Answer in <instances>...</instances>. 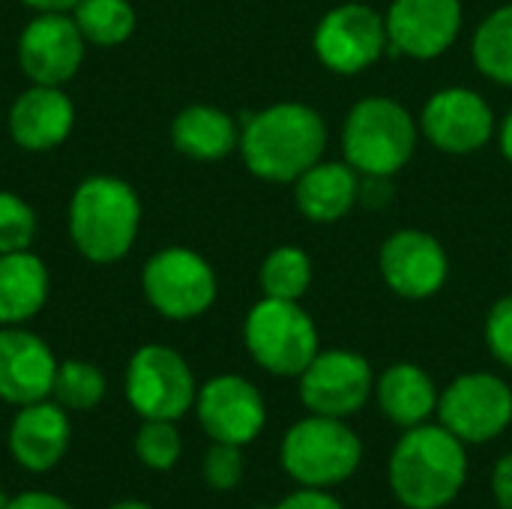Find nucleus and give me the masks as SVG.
I'll return each mask as SVG.
<instances>
[{
	"label": "nucleus",
	"mask_w": 512,
	"mask_h": 509,
	"mask_svg": "<svg viewBox=\"0 0 512 509\" xmlns=\"http://www.w3.org/2000/svg\"><path fill=\"white\" fill-rule=\"evenodd\" d=\"M387 480L405 509L450 507L468 483V450L441 423H420L396 441Z\"/></svg>",
	"instance_id": "obj_1"
},
{
	"label": "nucleus",
	"mask_w": 512,
	"mask_h": 509,
	"mask_svg": "<svg viewBox=\"0 0 512 509\" xmlns=\"http://www.w3.org/2000/svg\"><path fill=\"white\" fill-rule=\"evenodd\" d=\"M327 150V123L306 102H276L249 114L240 129V156L246 168L267 183H294L321 162Z\"/></svg>",
	"instance_id": "obj_2"
},
{
	"label": "nucleus",
	"mask_w": 512,
	"mask_h": 509,
	"mask_svg": "<svg viewBox=\"0 0 512 509\" xmlns=\"http://www.w3.org/2000/svg\"><path fill=\"white\" fill-rule=\"evenodd\" d=\"M414 114L390 96H363L345 117V162L369 180H390L417 150Z\"/></svg>",
	"instance_id": "obj_3"
},
{
	"label": "nucleus",
	"mask_w": 512,
	"mask_h": 509,
	"mask_svg": "<svg viewBox=\"0 0 512 509\" xmlns=\"http://www.w3.org/2000/svg\"><path fill=\"white\" fill-rule=\"evenodd\" d=\"M141 228V201L117 177L84 180L69 204V234L78 252L96 264L120 261Z\"/></svg>",
	"instance_id": "obj_4"
},
{
	"label": "nucleus",
	"mask_w": 512,
	"mask_h": 509,
	"mask_svg": "<svg viewBox=\"0 0 512 509\" xmlns=\"http://www.w3.org/2000/svg\"><path fill=\"white\" fill-rule=\"evenodd\" d=\"M279 462L297 486L333 489L357 474L363 441L345 420L309 414L285 432Z\"/></svg>",
	"instance_id": "obj_5"
},
{
	"label": "nucleus",
	"mask_w": 512,
	"mask_h": 509,
	"mask_svg": "<svg viewBox=\"0 0 512 509\" xmlns=\"http://www.w3.org/2000/svg\"><path fill=\"white\" fill-rule=\"evenodd\" d=\"M243 342L249 357L276 378H300V372L321 351L318 327L297 300L264 297L243 321Z\"/></svg>",
	"instance_id": "obj_6"
},
{
	"label": "nucleus",
	"mask_w": 512,
	"mask_h": 509,
	"mask_svg": "<svg viewBox=\"0 0 512 509\" xmlns=\"http://www.w3.org/2000/svg\"><path fill=\"white\" fill-rule=\"evenodd\" d=\"M198 384L168 345H141L126 366V402L141 420H183L195 408Z\"/></svg>",
	"instance_id": "obj_7"
},
{
	"label": "nucleus",
	"mask_w": 512,
	"mask_h": 509,
	"mask_svg": "<svg viewBox=\"0 0 512 509\" xmlns=\"http://www.w3.org/2000/svg\"><path fill=\"white\" fill-rule=\"evenodd\" d=\"M438 423L465 447L489 444L512 426V387L492 372H465L444 387Z\"/></svg>",
	"instance_id": "obj_8"
},
{
	"label": "nucleus",
	"mask_w": 512,
	"mask_h": 509,
	"mask_svg": "<svg viewBox=\"0 0 512 509\" xmlns=\"http://www.w3.org/2000/svg\"><path fill=\"white\" fill-rule=\"evenodd\" d=\"M147 303L171 321H192L204 315L216 300V273L198 252L171 246L156 252L141 273Z\"/></svg>",
	"instance_id": "obj_9"
},
{
	"label": "nucleus",
	"mask_w": 512,
	"mask_h": 509,
	"mask_svg": "<svg viewBox=\"0 0 512 509\" xmlns=\"http://www.w3.org/2000/svg\"><path fill=\"white\" fill-rule=\"evenodd\" d=\"M315 57L336 75H357L381 60L390 48L387 21L378 9L348 0L333 6L315 27Z\"/></svg>",
	"instance_id": "obj_10"
},
{
	"label": "nucleus",
	"mask_w": 512,
	"mask_h": 509,
	"mask_svg": "<svg viewBox=\"0 0 512 509\" xmlns=\"http://www.w3.org/2000/svg\"><path fill=\"white\" fill-rule=\"evenodd\" d=\"M375 396V372L369 360L348 348L318 351L300 372V399L309 414L348 420Z\"/></svg>",
	"instance_id": "obj_11"
},
{
	"label": "nucleus",
	"mask_w": 512,
	"mask_h": 509,
	"mask_svg": "<svg viewBox=\"0 0 512 509\" xmlns=\"http://www.w3.org/2000/svg\"><path fill=\"white\" fill-rule=\"evenodd\" d=\"M420 132L441 153L471 156L492 141L498 123L483 93L471 87H444L426 99L420 111Z\"/></svg>",
	"instance_id": "obj_12"
},
{
	"label": "nucleus",
	"mask_w": 512,
	"mask_h": 509,
	"mask_svg": "<svg viewBox=\"0 0 512 509\" xmlns=\"http://www.w3.org/2000/svg\"><path fill=\"white\" fill-rule=\"evenodd\" d=\"M195 414L204 435L216 444L246 447L267 426L261 390L243 375H216L198 387Z\"/></svg>",
	"instance_id": "obj_13"
},
{
	"label": "nucleus",
	"mask_w": 512,
	"mask_h": 509,
	"mask_svg": "<svg viewBox=\"0 0 512 509\" xmlns=\"http://www.w3.org/2000/svg\"><path fill=\"white\" fill-rule=\"evenodd\" d=\"M378 267L387 288L405 300L435 297L450 276V258L438 237L420 228L393 231L378 252Z\"/></svg>",
	"instance_id": "obj_14"
},
{
	"label": "nucleus",
	"mask_w": 512,
	"mask_h": 509,
	"mask_svg": "<svg viewBox=\"0 0 512 509\" xmlns=\"http://www.w3.org/2000/svg\"><path fill=\"white\" fill-rule=\"evenodd\" d=\"M462 0H393L384 21L390 48L411 60H435L462 33Z\"/></svg>",
	"instance_id": "obj_15"
},
{
	"label": "nucleus",
	"mask_w": 512,
	"mask_h": 509,
	"mask_svg": "<svg viewBox=\"0 0 512 509\" xmlns=\"http://www.w3.org/2000/svg\"><path fill=\"white\" fill-rule=\"evenodd\" d=\"M84 60V36L72 15L39 12L18 39V63L33 84L60 87Z\"/></svg>",
	"instance_id": "obj_16"
},
{
	"label": "nucleus",
	"mask_w": 512,
	"mask_h": 509,
	"mask_svg": "<svg viewBox=\"0 0 512 509\" xmlns=\"http://www.w3.org/2000/svg\"><path fill=\"white\" fill-rule=\"evenodd\" d=\"M6 444L18 468L30 474L54 471L72 444V423L66 408L51 399L21 405L12 417Z\"/></svg>",
	"instance_id": "obj_17"
},
{
	"label": "nucleus",
	"mask_w": 512,
	"mask_h": 509,
	"mask_svg": "<svg viewBox=\"0 0 512 509\" xmlns=\"http://www.w3.org/2000/svg\"><path fill=\"white\" fill-rule=\"evenodd\" d=\"M54 375L57 360L45 339L21 327L0 330V402L21 408L51 399Z\"/></svg>",
	"instance_id": "obj_18"
},
{
	"label": "nucleus",
	"mask_w": 512,
	"mask_h": 509,
	"mask_svg": "<svg viewBox=\"0 0 512 509\" xmlns=\"http://www.w3.org/2000/svg\"><path fill=\"white\" fill-rule=\"evenodd\" d=\"M75 123V108L60 87L33 84L24 90L9 111V132L12 141L30 153L51 150L66 141Z\"/></svg>",
	"instance_id": "obj_19"
},
{
	"label": "nucleus",
	"mask_w": 512,
	"mask_h": 509,
	"mask_svg": "<svg viewBox=\"0 0 512 509\" xmlns=\"http://www.w3.org/2000/svg\"><path fill=\"white\" fill-rule=\"evenodd\" d=\"M360 201V174L348 162H315L294 180V204L315 225L345 219Z\"/></svg>",
	"instance_id": "obj_20"
},
{
	"label": "nucleus",
	"mask_w": 512,
	"mask_h": 509,
	"mask_svg": "<svg viewBox=\"0 0 512 509\" xmlns=\"http://www.w3.org/2000/svg\"><path fill=\"white\" fill-rule=\"evenodd\" d=\"M438 399L441 393L432 375L417 363H393L375 378V402L399 429L429 423V417L438 414Z\"/></svg>",
	"instance_id": "obj_21"
},
{
	"label": "nucleus",
	"mask_w": 512,
	"mask_h": 509,
	"mask_svg": "<svg viewBox=\"0 0 512 509\" xmlns=\"http://www.w3.org/2000/svg\"><path fill=\"white\" fill-rule=\"evenodd\" d=\"M171 141L189 159L216 162L240 147V129L234 117L216 105H189L174 117Z\"/></svg>",
	"instance_id": "obj_22"
},
{
	"label": "nucleus",
	"mask_w": 512,
	"mask_h": 509,
	"mask_svg": "<svg viewBox=\"0 0 512 509\" xmlns=\"http://www.w3.org/2000/svg\"><path fill=\"white\" fill-rule=\"evenodd\" d=\"M48 300V270L30 252L0 255V324L21 327Z\"/></svg>",
	"instance_id": "obj_23"
},
{
	"label": "nucleus",
	"mask_w": 512,
	"mask_h": 509,
	"mask_svg": "<svg viewBox=\"0 0 512 509\" xmlns=\"http://www.w3.org/2000/svg\"><path fill=\"white\" fill-rule=\"evenodd\" d=\"M471 54L489 81L512 87V3L492 9L480 21L471 39Z\"/></svg>",
	"instance_id": "obj_24"
},
{
	"label": "nucleus",
	"mask_w": 512,
	"mask_h": 509,
	"mask_svg": "<svg viewBox=\"0 0 512 509\" xmlns=\"http://www.w3.org/2000/svg\"><path fill=\"white\" fill-rule=\"evenodd\" d=\"M72 18L84 42L102 48L126 42L135 30V9L129 6V0H78Z\"/></svg>",
	"instance_id": "obj_25"
},
{
	"label": "nucleus",
	"mask_w": 512,
	"mask_h": 509,
	"mask_svg": "<svg viewBox=\"0 0 512 509\" xmlns=\"http://www.w3.org/2000/svg\"><path fill=\"white\" fill-rule=\"evenodd\" d=\"M261 291L273 300H303L312 285V258L300 246H276L261 264Z\"/></svg>",
	"instance_id": "obj_26"
},
{
	"label": "nucleus",
	"mask_w": 512,
	"mask_h": 509,
	"mask_svg": "<svg viewBox=\"0 0 512 509\" xmlns=\"http://www.w3.org/2000/svg\"><path fill=\"white\" fill-rule=\"evenodd\" d=\"M105 390H108L105 375L93 363H84V360L57 363L51 399L63 405L66 411H93L105 399Z\"/></svg>",
	"instance_id": "obj_27"
},
{
	"label": "nucleus",
	"mask_w": 512,
	"mask_h": 509,
	"mask_svg": "<svg viewBox=\"0 0 512 509\" xmlns=\"http://www.w3.org/2000/svg\"><path fill=\"white\" fill-rule=\"evenodd\" d=\"M135 456L150 471H171L183 456V438L171 420H144L135 435Z\"/></svg>",
	"instance_id": "obj_28"
},
{
	"label": "nucleus",
	"mask_w": 512,
	"mask_h": 509,
	"mask_svg": "<svg viewBox=\"0 0 512 509\" xmlns=\"http://www.w3.org/2000/svg\"><path fill=\"white\" fill-rule=\"evenodd\" d=\"M36 234V216L27 201L12 192H0V255L30 249Z\"/></svg>",
	"instance_id": "obj_29"
},
{
	"label": "nucleus",
	"mask_w": 512,
	"mask_h": 509,
	"mask_svg": "<svg viewBox=\"0 0 512 509\" xmlns=\"http://www.w3.org/2000/svg\"><path fill=\"white\" fill-rule=\"evenodd\" d=\"M243 474H246V456H243V447H234V444H216L204 453V462H201V477L204 483L213 489V492H231L243 483Z\"/></svg>",
	"instance_id": "obj_30"
},
{
	"label": "nucleus",
	"mask_w": 512,
	"mask_h": 509,
	"mask_svg": "<svg viewBox=\"0 0 512 509\" xmlns=\"http://www.w3.org/2000/svg\"><path fill=\"white\" fill-rule=\"evenodd\" d=\"M486 345L492 357L512 369V294L501 297L486 315Z\"/></svg>",
	"instance_id": "obj_31"
},
{
	"label": "nucleus",
	"mask_w": 512,
	"mask_h": 509,
	"mask_svg": "<svg viewBox=\"0 0 512 509\" xmlns=\"http://www.w3.org/2000/svg\"><path fill=\"white\" fill-rule=\"evenodd\" d=\"M273 509H345L336 495H330L327 489H309L300 486L297 492L285 495Z\"/></svg>",
	"instance_id": "obj_32"
},
{
	"label": "nucleus",
	"mask_w": 512,
	"mask_h": 509,
	"mask_svg": "<svg viewBox=\"0 0 512 509\" xmlns=\"http://www.w3.org/2000/svg\"><path fill=\"white\" fill-rule=\"evenodd\" d=\"M6 509H75L66 498L54 495V492H42V489H30L21 495H12L6 501Z\"/></svg>",
	"instance_id": "obj_33"
},
{
	"label": "nucleus",
	"mask_w": 512,
	"mask_h": 509,
	"mask_svg": "<svg viewBox=\"0 0 512 509\" xmlns=\"http://www.w3.org/2000/svg\"><path fill=\"white\" fill-rule=\"evenodd\" d=\"M492 492H495L498 509H512V450L510 453H504V456L495 462V471H492Z\"/></svg>",
	"instance_id": "obj_34"
},
{
	"label": "nucleus",
	"mask_w": 512,
	"mask_h": 509,
	"mask_svg": "<svg viewBox=\"0 0 512 509\" xmlns=\"http://www.w3.org/2000/svg\"><path fill=\"white\" fill-rule=\"evenodd\" d=\"M498 144H501L504 159L512 165V108L507 111V117L498 123Z\"/></svg>",
	"instance_id": "obj_35"
},
{
	"label": "nucleus",
	"mask_w": 512,
	"mask_h": 509,
	"mask_svg": "<svg viewBox=\"0 0 512 509\" xmlns=\"http://www.w3.org/2000/svg\"><path fill=\"white\" fill-rule=\"evenodd\" d=\"M21 3H27L36 12H69L75 9L78 0H21Z\"/></svg>",
	"instance_id": "obj_36"
},
{
	"label": "nucleus",
	"mask_w": 512,
	"mask_h": 509,
	"mask_svg": "<svg viewBox=\"0 0 512 509\" xmlns=\"http://www.w3.org/2000/svg\"><path fill=\"white\" fill-rule=\"evenodd\" d=\"M108 509H153L150 504H144V501H117V504H111Z\"/></svg>",
	"instance_id": "obj_37"
},
{
	"label": "nucleus",
	"mask_w": 512,
	"mask_h": 509,
	"mask_svg": "<svg viewBox=\"0 0 512 509\" xmlns=\"http://www.w3.org/2000/svg\"><path fill=\"white\" fill-rule=\"evenodd\" d=\"M6 501H9V498H6V492L0 489V509H6Z\"/></svg>",
	"instance_id": "obj_38"
},
{
	"label": "nucleus",
	"mask_w": 512,
	"mask_h": 509,
	"mask_svg": "<svg viewBox=\"0 0 512 509\" xmlns=\"http://www.w3.org/2000/svg\"><path fill=\"white\" fill-rule=\"evenodd\" d=\"M510 273H512V261H510Z\"/></svg>",
	"instance_id": "obj_39"
}]
</instances>
